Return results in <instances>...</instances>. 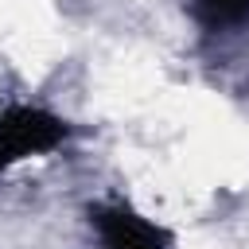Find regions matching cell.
<instances>
[{"instance_id":"1","label":"cell","mask_w":249,"mask_h":249,"mask_svg":"<svg viewBox=\"0 0 249 249\" xmlns=\"http://www.w3.org/2000/svg\"><path fill=\"white\" fill-rule=\"evenodd\" d=\"M66 136L70 124L58 113L43 105H8L0 113V171L54 152L58 144H66Z\"/></svg>"},{"instance_id":"2","label":"cell","mask_w":249,"mask_h":249,"mask_svg":"<svg viewBox=\"0 0 249 249\" xmlns=\"http://www.w3.org/2000/svg\"><path fill=\"white\" fill-rule=\"evenodd\" d=\"M86 218H89V233L97 249H175V237L160 222L144 218L121 198L93 202Z\"/></svg>"},{"instance_id":"3","label":"cell","mask_w":249,"mask_h":249,"mask_svg":"<svg viewBox=\"0 0 249 249\" xmlns=\"http://www.w3.org/2000/svg\"><path fill=\"white\" fill-rule=\"evenodd\" d=\"M191 16L214 39L249 31V0H191Z\"/></svg>"}]
</instances>
